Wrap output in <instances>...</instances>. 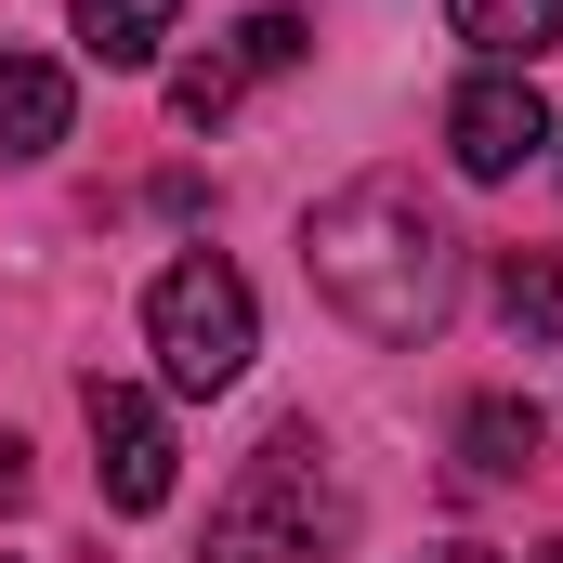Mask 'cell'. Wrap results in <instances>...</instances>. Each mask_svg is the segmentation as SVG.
I'll return each instance as SVG.
<instances>
[{
  "instance_id": "obj_1",
  "label": "cell",
  "mask_w": 563,
  "mask_h": 563,
  "mask_svg": "<svg viewBox=\"0 0 563 563\" xmlns=\"http://www.w3.org/2000/svg\"><path fill=\"white\" fill-rule=\"evenodd\" d=\"M301 263H314V288L367 328V341H432L445 328V301H459V236L432 223L407 184H341L314 223H301Z\"/></svg>"
},
{
  "instance_id": "obj_2",
  "label": "cell",
  "mask_w": 563,
  "mask_h": 563,
  "mask_svg": "<svg viewBox=\"0 0 563 563\" xmlns=\"http://www.w3.org/2000/svg\"><path fill=\"white\" fill-rule=\"evenodd\" d=\"M341 538H354V498L314 432H263L210 511V563H341Z\"/></svg>"
},
{
  "instance_id": "obj_3",
  "label": "cell",
  "mask_w": 563,
  "mask_h": 563,
  "mask_svg": "<svg viewBox=\"0 0 563 563\" xmlns=\"http://www.w3.org/2000/svg\"><path fill=\"white\" fill-rule=\"evenodd\" d=\"M144 354H157L170 394H223V380H250V354H263V301H250V276H236L223 250H184L170 276L144 288Z\"/></svg>"
},
{
  "instance_id": "obj_4",
  "label": "cell",
  "mask_w": 563,
  "mask_h": 563,
  "mask_svg": "<svg viewBox=\"0 0 563 563\" xmlns=\"http://www.w3.org/2000/svg\"><path fill=\"white\" fill-rule=\"evenodd\" d=\"M538 144H551V106H538L525 66H472V79L445 92V157H459L472 184H511Z\"/></svg>"
},
{
  "instance_id": "obj_5",
  "label": "cell",
  "mask_w": 563,
  "mask_h": 563,
  "mask_svg": "<svg viewBox=\"0 0 563 563\" xmlns=\"http://www.w3.org/2000/svg\"><path fill=\"white\" fill-rule=\"evenodd\" d=\"M79 407H92V472H106V511H157V498H170V420H157V394L92 380Z\"/></svg>"
},
{
  "instance_id": "obj_6",
  "label": "cell",
  "mask_w": 563,
  "mask_h": 563,
  "mask_svg": "<svg viewBox=\"0 0 563 563\" xmlns=\"http://www.w3.org/2000/svg\"><path fill=\"white\" fill-rule=\"evenodd\" d=\"M66 66H40V53H0V157H53L66 144Z\"/></svg>"
},
{
  "instance_id": "obj_7",
  "label": "cell",
  "mask_w": 563,
  "mask_h": 563,
  "mask_svg": "<svg viewBox=\"0 0 563 563\" xmlns=\"http://www.w3.org/2000/svg\"><path fill=\"white\" fill-rule=\"evenodd\" d=\"M459 472H472V485L538 472V407H525V394H472V407H459Z\"/></svg>"
},
{
  "instance_id": "obj_8",
  "label": "cell",
  "mask_w": 563,
  "mask_h": 563,
  "mask_svg": "<svg viewBox=\"0 0 563 563\" xmlns=\"http://www.w3.org/2000/svg\"><path fill=\"white\" fill-rule=\"evenodd\" d=\"M445 26H459L485 66H538L563 40V0H445Z\"/></svg>"
},
{
  "instance_id": "obj_9",
  "label": "cell",
  "mask_w": 563,
  "mask_h": 563,
  "mask_svg": "<svg viewBox=\"0 0 563 563\" xmlns=\"http://www.w3.org/2000/svg\"><path fill=\"white\" fill-rule=\"evenodd\" d=\"M170 13H184V0H79V53H92V66H157Z\"/></svg>"
},
{
  "instance_id": "obj_10",
  "label": "cell",
  "mask_w": 563,
  "mask_h": 563,
  "mask_svg": "<svg viewBox=\"0 0 563 563\" xmlns=\"http://www.w3.org/2000/svg\"><path fill=\"white\" fill-rule=\"evenodd\" d=\"M498 314H511L525 341H563V263L551 250H511V263H498Z\"/></svg>"
},
{
  "instance_id": "obj_11",
  "label": "cell",
  "mask_w": 563,
  "mask_h": 563,
  "mask_svg": "<svg viewBox=\"0 0 563 563\" xmlns=\"http://www.w3.org/2000/svg\"><path fill=\"white\" fill-rule=\"evenodd\" d=\"M236 92H250V66H236V53H197V66H170V119H197V132H210Z\"/></svg>"
},
{
  "instance_id": "obj_12",
  "label": "cell",
  "mask_w": 563,
  "mask_h": 563,
  "mask_svg": "<svg viewBox=\"0 0 563 563\" xmlns=\"http://www.w3.org/2000/svg\"><path fill=\"white\" fill-rule=\"evenodd\" d=\"M301 53H314L301 13H250V26H236V66H250V79H276V66H301Z\"/></svg>"
},
{
  "instance_id": "obj_13",
  "label": "cell",
  "mask_w": 563,
  "mask_h": 563,
  "mask_svg": "<svg viewBox=\"0 0 563 563\" xmlns=\"http://www.w3.org/2000/svg\"><path fill=\"white\" fill-rule=\"evenodd\" d=\"M445 563H498V551H445Z\"/></svg>"
},
{
  "instance_id": "obj_14",
  "label": "cell",
  "mask_w": 563,
  "mask_h": 563,
  "mask_svg": "<svg viewBox=\"0 0 563 563\" xmlns=\"http://www.w3.org/2000/svg\"><path fill=\"white\" fill-rule=\"evenodd\" d=\"M525 563H563V538H551V551H525Z\"/></svg>"
}]
</instances>
